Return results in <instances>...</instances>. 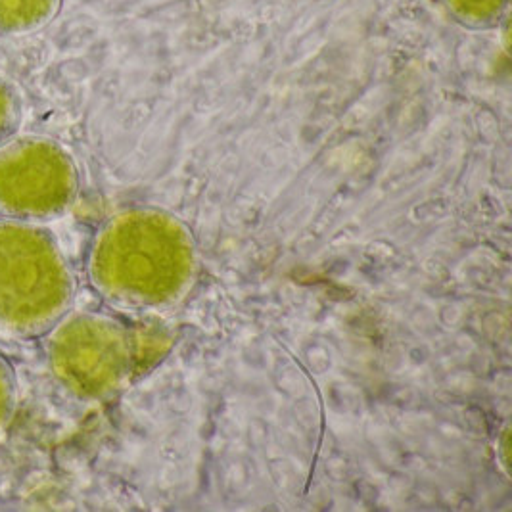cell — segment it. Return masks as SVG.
Returning a JSON list of instances; mask_svg holds the SVG:
<instances>
[{
  "label": "cell",
  "instance_id": "6da1fadb",
  "mask_svg": "<svg viewBox=\"0 0 512 512\" xmlns=\"http://www.w3.org/2000/svg\"><path fill=\"white\" fill-rule=\"evenodd\" d=\"M196 269L187 227L165 211H119L96 233L89 277L112 303L135 309L163 307L187 292Z\"/></svg>",
  "mask_w": 512,
  "mask_h": 512
},
{
  "label": "cell",
  "instance_id": "7a4b0ae2",
  "mask_svg": "<svg viewBox=\"0 0 512 512\" xmlns=\"http://www.w3.org/2000/svg\"><path fill=\"white\" fill-rule=\"evenodd\" d=\"M73 275L58 240L41 223L0 219V328L41 336L73 302Z\"/></svg>",
  "mask_w": 512,
  "mask_h": 512
},
{
  "label": "cell",
  "instance_id": "3957f363",
  "mask_svg": "<svg viewBox=\"0 0 512 512\" xmlns=\"http://www.w3.org/2000/svg\"><path fill=\"white\" fill-rule=\"evenodd\" d=\"M47 357L54 378L79 399L117 392L139 361L137 334L106 315H66L48 330Z\"/></svg>",
  "mask_w": 512,
  "mask_h": 512
},
{
  "label": "cell",
  "instance_id": "277c9868",
  "mask_svg": "<svg viewBox=\"0 0 512 512\" xmlns=\"http://www.w3.org/2000/svg\"><path fill=\"white\" fill-rule=\"evenodd\" d=\"M79 173L70 154L47 137H12L0 142V215L45 223L70 210Z\"/></svg>",
  "mask_w": 512,
  "mask_h": 512
},
{
  "label": "cell",
  "instance_id": "5b68a950",
  "mask_svg": "<svg viewBox=\"0 0 512 512\" xmlns=\"http://www.w3.org/2000/svg\"><path fill=\"white\" fill-rule=\"evenodd\" d=\"M62 0H0V35H27L47 27Z\"/></svg>",
  "mask_w": 512,
  "mask_h": 512
},
{
  "label": "cell",
  "instance_id": "8992f818",
  "mask_svg": "<svg viewBox=\"0 0 512 512\" xmlns=\"http://www.w3.org/2000/svg\"><path fill=\"white\" fill-rule=\"evenodd\" d=\"M451 14L461 22V24L474 27V29H484L491 25L499 24L503 18L509 0H445Z\"/></svg>",
  "mask_w": 512,
  "mask_h": 512
},
{
  "label": "cell",
  "instance_id": "52a82bcc",
  "mask_svg": "<svg viewBox=\"0 0 512 512\" xmlns=\"http://www.w3.org/2000/svg\"><path fill=\"white\" fill-rule=\"evenodd\" d=\"M22 121V104L16 89L0 79V142L12 139Z\"/></svg>",
  "mask_w": 512,
  "mask_h": 512
},
{
  "label": "cell",
  "instance_id": "ba28073f",
  "mask_svg": "<svg viewBox=\"0 0 512 512\" xmlns=\"http://www.w3.org/2000/svg\"><path fill=\"white\" fill-rule=\"evenodd\" d=\"M18 403V380L12 365L0 355V432L10 424Z\"/></svg>",
  "mask_w": 512,
  "mask_h": 512
}]
</instances>
